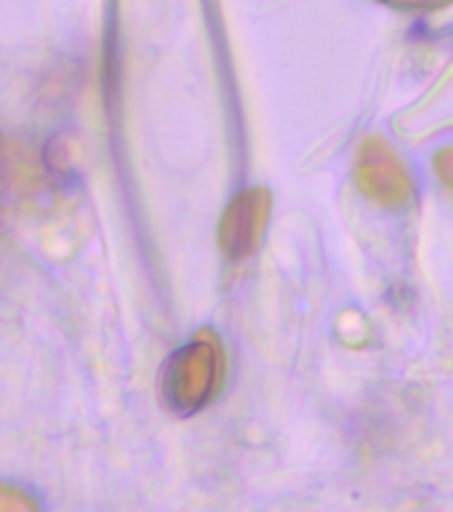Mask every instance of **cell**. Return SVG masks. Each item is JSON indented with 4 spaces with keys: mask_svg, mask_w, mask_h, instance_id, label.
I'll return each instance as SVG.
<instances>
[{
    "mask_svg": "<svg viewBox=\"0 0 453 512\" xmlns=\"http://www.w3.org/2000/svg\"><path fill=\"white\" fill-rule=\"evenodd\" d=\"M270 219V192L243 190L224 211L219 227V243L230 259H246L259 248L262 232Z\"/></svg>",
    "mask_w": 453,
    "mask_h": 512,
    "instance_id": "3",
    "label": "cell"
},
{
    "mask_svg": "<svg viewBox=\"0 0 453 512\" xmlns=\"http://www.w3.org/2000/svg\"><path fill=\"white\" fill-rule=\"evenodd\" d=\"M224 379V350L219 336L200 331L184 344L163 371V398L179 414H195L216 398Z\"/></svg>",
    "mask_w": 453,
    "mask_h": 512,
    "instance_id": "1",
    "label": "cell"
},
{
    "mask_svg": "<svg viewBox=\"0 0 453 512\" xmlns=\"http://www.w3.org/2000/svg\"><path fill=\"white\" fill-rule=\"evenodd\" d=\"M390 3H398V6H406V8H435V6H446L448 0H390Z\"/></svg>",
    "mask_w": 453,
    "mask_h": 512,
    "instance_id": "5",
    "label": "cell"
},
{
    "mask_svg": "<svg viewBox=\"0 0 453 512\" xmlns=\"http://www.w3.org/2000/svg\"><path fill=\"white\" fill-rule=\"evenodd\" d=\"M355 179L363 195L382 206L398 208L414 198V176L408 174V166L398 152L382 139H368L360 147Z\"/></svg>",
    "mask_w": 453,
    "mask_h": 512,
    "instance_id": "2",
    "label": "cell"
},
{
    "mask_svg": "<svg viewBox=\"0 0 453 512\" xmlns=\"http://www.w3.org/2000/svg\"><path fill=\"white\" fill-rule=\"evenodd\" d=\"M435 168H438L440 179L448 184L453 190V147H448V150L438 152V158H435Z\"/></svg>",
    "mask_w": 453,
    "mask_h": 512,
    "instance_id": "4",
    "label": "cell"
}]
</instances>
